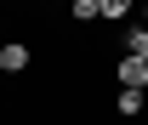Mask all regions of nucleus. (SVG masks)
Instances as JSON below:
<instances>
[{"instance_id":"f257e3e1","label":"nucleus","mask_w":148,"mask_h":125,"mask_svg":"<svg viewBox=\"0 0 148 125\" xmlns=\"http://www.w3.org/2000/svg\"><path fill=\"white\" fill-rule=\"evenodd\" d=\"M114 80H120V91H148V63L120 51V63H114Z\"/></svg>"},{"instance_id":"f03ea898","label":"nucleus","mask_w":148,"mask_h":125,"mask_svg":"<svg viewBox=\"0 0 148 125\" xmlns=\"http://www.w3.org/2000/svg\"><path fill=\"white\" fill-rule=\"evenodd\" d=\"M29 63H34V51H29L23 40H6V46H0V68L6 74H29Z\"/></svg>"},{"instance_id":"7ed1b4c3","label":"nucleus","mask_w":148,"mask_h":125,"mask_svg":"<svg viewBox=\"0 0 148 125\" xmlns=\"http://www.w3.org/2000/svg\"><path fill=\"white\" fill-rule=\"evenodd\" d=\"M120 46H125V57H143V63H148V29H143V23H131Z\"/></svg>"},{"instance_id":"20e7f679","label":"nucleus","mask_w":148,"mask_h":125,"mask_svg":"<svg viewBox=\"0 0 148 125\" xmlns=\"http://www.w3.org/2000/svg\"><path fill=\"white\" fill-rule=\"evenodd\" d=\"M114 114H120V120H137V114H143V91H120V97H114Z\"/></svg>"},{"instance_id":"39448f33","label":"nucleus","mask_w":148,"mask_h":125,"mask_svg":"<svg viewBox=\"0 0 148 125\" xmlns=\"http://www.w3.org/2000/svg\"><path fill=\"white\" fill-rule=\"evenodd\" d=\"M103 17V0H74V23H97Z\"/></svg>"},{"instance_id":"423d86ee","label":"nucleus","mask_w":148,"mask_h":125,"mask_svg":"<svg viewBox=\"0 0 148 125\" xmlns=\"http://www.w3.org/2000/svg\"><path fill=\"white\" fill-rule=\"evenodd\" d=\"M103 17H108V23H125L131 17V0H103Z\"/></svg>"},{"instance_id":"0eeeda50","label":"nucleus","mask_w":148,"mask_h":125,"mask_svg":"<svg viewBox=\"0 0 148 125\" xmlns=\"http://www.w3.org/2000/svg\"><path fill=\"white\" fill-rule=\"evenodd\" d=\"M143 29H148V6H143Z\"/></svg>"}]
</instances>
